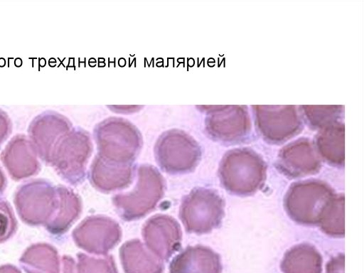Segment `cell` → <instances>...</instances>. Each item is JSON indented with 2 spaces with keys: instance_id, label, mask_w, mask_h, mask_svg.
I'll return each mask as SVG.
<instances>
[{
  "instance_id": "obj_1",
  "label": "cell",
  "mask_w": 364,
  "mask_h": 273,
  "mask_svg": "<svg viewBox=\"0 0 364 273\" xmlns=\"http://www.w3.org/2000/svg\"><path fill=\"white\" fill-rule=\"evenodd\" d=\"M266 166L248 151L230 153L223 161L220 177L225 188L237 196H249L261 189L267 178Z\"/></svg>"
},
{
  "instance_id": "obj_2",
  "label": "cell",
  "mask_w": 364,
  "mask_h": 273,
  "mask_svg": "<svg viewBox=\"0 0 364 273\" xmlns=\"http://www.w3.org/2000/svg\"><path fill=\"white\" fill-rule=\"evenodd\" d=\"M335 195L331 187L323 181H299L289 187L284 205L294 221L303 225H316Z\"/></svg>"
},
{
  "instance_id": "obj_3",
  "label": "cell",
  "mask_w": 364,
  "mask_h": 273,
  "mask_svg": "<svg viewBox=\"0 0 364 273\" xmlns=\"http://www.w3.org/2000/svg\"><path fill=\"white\" fill-rule=\"evenodd\" d=\"M95 132L100 148L104 151L132 156L139 146V133L126 119L107 118L97 125Z\"/></svg>"
},
{
  "instance_id": "obj_4",
  "label": "cell",
  "mask_w": 364,
  "mask_h": 273,
  "mask_svg": "<svg viewBox=\"0 0 364 273\" xmlns=\"http://www.w3.org/2000/svg\"><path fill=\"white\" fill-rule=\"evenodd\" d=\"M279 168L287 177H304L317 173L320 162L308 144L299 142L282 151Z\"/></svg>"
},
{
  "instance_id": "obj_5",
  "label": "cell",
  "mask_w": 364,
  "mask_h": 273,
  "mask_svg": "<svg viewBox=\"0 0 364 273\" xmlns=\"http://www.w3.org/2000/svg\"><path fill=\"white\" fill-rule=\"evenodd\" d=\"M281 269L283 273H321L322 257L314 246L299 244L284 254Z\"/></svg>"
},
{
  "instance_id": "obj_6",
  "label": "cell",
  "mask_w": 364,
  "mask_h": 273,
  "mask_svg": "<svg viewBox=\"0 0 364 273\" xmlns=\"http://www.w3.org/2000/svg\"><path fill=\"white\" fill-rule=\"evenodd\" d=\"M188 261H173L170 273H221L220 256L213 250L199 247L192 251Z\"/></svg>"
},
{
  "instance_id": "obj_7",
  "label": "cell",
  "mask_w": 364,
  "mask_h": 273,
  "mask_svg": "<svg viewBox=\"0 0 364 273\" xmlns=\"http://www.w3.org/2000/svg\"><path fill=\"white\" fill-rule=\"evenodd\" d=\"M344 202L343 195H335L324 209L318 224L324 233L333 237L344 235Z\"/></svg>"
},
{
  "instance_id": "obj_8",
  "label": "cell",
  "mask_w": 364,
  "mask_h": 273,
  "mask_svg": "<svg viewBox=\"0 0 364 273\" xmlns=\"http://www.w3.org/2000/svg\"><path fill=\"white\" fill-rule=\"evenodd\" d=\"M326 273H344V255L339 254L333 257L326 266Z\"/></svg>"
},
{
  "instance_id": "obj_9",
  "label": "cell",
  "mask_w": 364,
  "mask_h": 273,
  "mask_svg": "<svg viewBox=\"0 0 364 273\" xmlns=\"http://www.w3.org/2000/svg\"><path fill=\"white\" fill-rule=\"evenodd\" d=\"M110 108L114 112L119 113H129L137 111L141 107L139 106H111Z\"/></svg>"
}]
</instances>
